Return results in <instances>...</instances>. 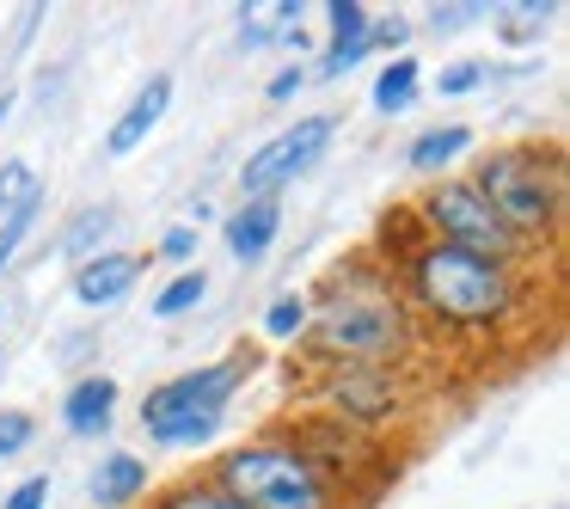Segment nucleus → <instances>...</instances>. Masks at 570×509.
I'll return each mask as SVG.
<instances>
[{"label":"nucleus","mask_w":570,"mask_h":509,"mask_svg":"<svg viewBox=\"0 0 570 509\" xmlns=\"http://www.w3.org/2000/svg\"><path fill=\"white\" fill-rule=\"evenodd\" d=\"M393 276L411 301L417 332L454 337V344H509L540 301V271H509L442 239H417L393 264Z\"/></svg>","instance_id":"nucleus-1"},{"label":"nucleus","mask_w":570,"mask_h":509,"mask_svg":"<svg viewBox=\"0 0 570 509\" xmlns=\"http://www.w3.org/2000/svg\"><path fill=\"white\" fill-rule=\"evenodd\" d=\"M307 337L301 362H381V369H417L430 337L411 320V301L399 276L374 258L368 246L337 258L320 283L307 288Z\"/></svg>","instance_id":"nucleus-2"},{"label":"nucleus","mask_w":570,"mask_h":509,"mask_svg":"<svg viewBox=\"0 0 570 509\" xmlns=\"http://www.w3.org/2000/svg\"><path fill=\"white\" fill-rule=\"evenodd\" d=\"M472 190L484 197V209L509 227L528 252H558L570 215V178H564V148L558 141H503L466 160Z\"/></svg>","instance_id":"nucleus-3"},{"label":"nucleus","mask_w":570,"mask_h":509,"mask_svg":"<svg viewBox=\"0 0 570 509\" xmlns=\"http://www.w3.org/2000/svg\"><path fill=\"white\" fill-rule=\"evenodd\" d=\"M258 374V350L234 344L222 362H197V369H178L166 381L148 386V399L136 405L141 435L154 448H173V454H197L215 448L234 418V399L246 393V381Z\"/></svg>","instance_id":"nucleus-4"},{"label":"nucleus","mask_w":570,"mask_h":509,"mask_svg":"<svg viewBox=\"0 0 570 509\" xmlns=\"http://www.w3.org/2000/svg\"><path fill=\"white\" fill-rule=\"evenodd\" d=\"M288 405H313L362 435H405L417 423L423 386L417 369H381V362H301Z\"/></svg>","instance_id":"nucleus-5"},{"label":"nucleus","mask_w":570,"mask_h":509,"mask_svg":"<svg viewBox=\"0 0 570 509\" xmlns=\"http://www.w3.org/2000/svg\"><path fill=\"white\" fill-rule=\"evenodd\" d=\"M264 430L283 435V442L295 448V454L307 460V467L320 472V479L332 484V491L344 497L350 509L374 503V497H381L386 484L399 479V454H393V442L350 430V423L325 418V411H313V405H283L271 423H264Z\"/></svg>","instance_id":"nucleus-6"},{"label":"nucleus","mask_w":570,"mask_h":509,"mask_svg":"<svg viewBox=\"0 0 570 509\" xmlns=\"http://www.w3.org/2000/svg\"><path fill=\"white\" fill-rule=\"evenodd\" d=\"M203 472H209L227 497H239L246 509H350L344 497L271 430H252L246 442L215 448Z\"/></svg>","instance_id":"nucleus-7"},{"label":"nucleus","mask_w":570,"mask_h":509,"mask_svg":"<svg viewBox=\"0 0 570 509\" xmlns=\"http://www.w3.org/2000/svg\"><path fill=\"white\" fill-rule=\"evenodd\" d=\"M411 222L423 227V239H442V246H460V252H479V258L491 264H509V271H540V252H528L515 234H509L503 222H497L491 209H484V197L466 185V178H435V185H423L417 197L405 203Z\"/></svg>","instance_id":"nucleus-8"},{"label":"nucleus","mask_w":570,"mask_h":509,"mask_svg":"<svg viewBox=\"0 0 570 509\" xmlns=\"http://www.w3.org/2000/svg\"><path fill=\"white\" fill-rule=\"evenodd\" d=\"M332 136H337V117H325V111L295 117L288 129H276L271 141H258L239 160V197H283L295 178H307L332 154Z\"/></svg>","instance_id":"nucleus-9"},{"label":"nucleus","mask_w":570,"mask_h":509,"mask_svg":"<svg viewBox=\"0 0 570 509\" xmlns=\"http://www.w3.org/2000/svg\"><path fill=\"white\" fill-rule=\"evenodd\" d=\"M56 411H62V430L75 435V442H105V435L117 430V411H124V386H117V374L87 369V374L68 381V393Z\"/></svg>","instance_id":"nucleus-10"},{"label":"nucleus","mask_w":570,"mask_h":509,"mask_svg":"<svg viewBox=\"0 0 570 509\" xmlns=\"http://www.w3.org/2000/svg\"><path fill=\"white\" fill-rule=\"evenodd\" d=\"M141 271H148V258H141V252H117V246H111V252H92L87 264H75V276H68V295H75V307L105 313V307H117V301L136 295Z\"/></svg>","instance_id":"nucleus-11"},{"label":"nucleus","mask_w":570,"mask_h":509,"mask_svg":"<svg viewBox=\"0 0 570 509\" xmlns=\"http://www.w3.org/2000/svg\"><path fill=\"white\" fill-rule=\"evenodd\" d=\"M148 491H154V472H148V454H136V448H105L99 467L87 472L92 509H141Z\"/></svg>","instance_id":"nucleus-12"},{"label":"nucleus","mask_w":570,"mask_h":509,"mask_svg":"<svg viewBox=\"0 0 570 509\" xmlns=\"http://www.w3.org/2000/svg\"><path fill=\"white\" fill-rule=\"evenodd\" d=\"M276 234H283V197H239L222 222V246L239 264H258L276 246Z\"/></svg>","instance_id":"nucleus-13"},{"label":"nucleus","mask_w":570,"mask_h":509,"mask_svg":"<svg viewBox=\"0 0 570 509\" xmlns=\"http://www.w3.org/2000/svg\"><path fill=\"white\" fill-rule=\"evenodd\" d=\"M166 111H173V75H148V87L117 111L111 136H105V154H111V160H129V154H136L141 141L166 124Z\"/></svg>","instance_id":"nucleus-14"},{"label":"nucleus","mask_w":570,"mask_h":509,"mask_svg":"<svg viewBox=\"0 0 570 509\" xmlns=\"http://www.w3.org/2000/svg\"><path fill=\"white\" fill-rule=\"evenodd\" d=\"M472 148H479V136H472V124H430L423 136H411L405 148V166L417 178H454L460 160H472Z\"/></svg>","instance_id":"nucleus-15"},{"label":"nucleus","mask_w":570,"mask_h":509,"mask_svg":"<svg viewBox=\"0 0 570 509\" xmlns=\"http://www.w3.org/2000/svg\"><path fill=\"white\" fill-rule=\"evenodd\" d=\"M558 7H564V0H503V7H491L484 26H491L497 43H509V50H533V43L546 38V26L558 19Z\"/></svg>","instance_id":"nucleus-16"},{"label":"nucleus","mask_w":570,"mask_h":509,"mask_svg":"<svg viewBox=\"0 0 570 509\" xmlns=\"http://www.w3.org/2000/svg\"><path fill=\"white\" fill-rule=\"evenodd\" d=\"M117 222H124V215H117L111 203H87V209H75V215H68V227L56 234V252H62L68 264H87L92 252H111Z\"/></svg>","instance_id":"nucleus-17"},{"label":"nucleus","mask_w":570,"mask_h":509,"mask_svg":"<svg viewBox=\"0 0 570 509\" xmlns=\"http://www.w3.org/2000/svg\"><path fill=\"white\" fill-rule=\"evenodd\" d=\"M295 26H307V7H301V0H258V7H239V43H246V50H264V43L283 50V38Z\"/></svg>","instance_id":"nucleus-18"},{"label":"nucleus","mask_w":570,"mask_h":509,"mask_svg":"<svg viewBox=\"0 0 570 509\" xmlns=\"http://www.w3.org/2000/svg\"><path fill=\"white\" fill-rule=\"evenodd\" d=\"M141 509H246V503H239V497H227L222 484L197 467V472H178V479L154 484Z\"/></svg>","instance_id":"nucleus-19"},{"label":"nucleus","mask_w":570,"mask_h":509,"mask_svg":"<svg viewBox=\"0 0 570 509\" xmlns=\"http://www.w3.org/2000/svg\"><path fill=\"white\" fill-rule=\"evenodd\" d=\"M417 92H423V62L417 56H386L381 75H374V87H368V105L381 117H399V111L417 105Z\"/></svg>","instance_id":"nucleus-20"},{"label":"nucleus","mask_w":570,"mask_h":509,"mask_svg":"<svg viewBox=\"0 0 570 509\" xmlns=\"http://www.w3.org/2000/svg\"><path fill=\"white\" fill-rule=\"evenodd\" d=\"M307 320H313V307H307V288H283L276 301H264V320H258V332L271 337V344H295V350H301V337H307Z\"/></svg>","instance_id":"nucleus-21"},{"label":"nucleus","mask_w":570,"mask_h":509,"mask_svg":"<svg viewBox=\"0 0 570 509\" xmlns=\"http://www.w3.org/2000/svg\"><path fill=\"white\" fill-rule=\"evenodd\" d=\"M203 295H209V271L190 264V271H173V283H160V295L148 301V313L154 320H185V313L203 307Z\"/></svg>","instance_id":"nucleus-22"},{"label":"nucleus","mask_w":570,"mask_h":509,"mask_svg":"<svg viewBox=\"0 0 570 509\" xmlns=\"http://www.w3.org/2000/svg\"><path fill=\"white\" fill-rule=\"evenodd\" d=\"M368 19H374L368 0H320L325 43H362V38H368Z\"/></svg>","instance_id":"nucleus-23"},{"label":"nucleus","mask_w":570,"mask_h":509,"mask_svg":"<svg viewBox=\"0 0 570 509\" xmlns=\"http://www.w3.org/2000/svg\"><path fill=\"white\" fill-rule=\"evenodd\" d=\"M491 19V0H448V7H430L423 13V31H435V38H460V31L484 26Z\"/></svg>","instance_id":"nucleus-24"},{"label":"nucleus","mask_w":570,"mask_h":509,"mask_svg":"<svg viewBox=\"0 0 570 509\" xmlns=\"http://www.w3.org/2000/svg\"><path fill=\"white\" fill-rule=\"evenodd\" d=\"M43 209H50V190H38V197H26L13 215H7V222H0V271H7V264L19 258V246L31 239V227H38V215H43Z\"/></svg>","instance_id":"nucleus-25"},{"label":"nucleus","mask_w":570,"mask_h":509,"mask_svg":"<svg viewBox=\"0 0 570 509\" xmlns=\"http://www.w3.org/2000/svg\"><path fill=\"white\" fill-rule=\"evenodd\" d=\"M197 252H203V227H190V222H173L160 239H154V258L173 264V271H190V264H197Z\"/></svg>","instance_id":"nucleus-26"},{"label":"nucleus","mask_w":570,"mask_h":509,"mask_svg":"<svg viewBox=\"0 0 570 509\" xmlns=\"http://www.w3.org/2000/svg\"><path fill=\"white\" fill-rule=\"evenodd\" d=\"M26 448H38V418L26 405H0V460H19Z\"/></svg>","instance_id":"nucleus-27"},{"label":"nucleus","mask_w":570,"mask_h":509,"mask_svg":"<svg viewBox=\"0 0 570 509\" xmlns=\"http://www.w3.org/2000/svg\"><path fill=\"white\" fill-rule=\"evenodd\" d=\"M491 87V62H479V56H466V62H448L442 75H435V92L442 99H466V92Z\"/></svg>","instance_id":"nucleus-28"},{"label":"nucleus","mask_w":570,"mask_h":509,"mask_svg":"<svg viewBox=\"0 0 570 509\" xmlns=\"http://www.w3.org/2000/svg\"><path fill=\"white\" fill-rule=\"evenodd\" d=\"M38 190H43V178L31 173V160H7L0 166V222H7L26 197H38Z\"/></svg>","instance_id":"nucleus-29"},{"label":"nucleus","mask_w":570,"mask_h":509,"mask_svg":"<svg viewBox=\"0 0 570 509\" xmlns=\"http://www.w3.org/2000/svg\"><path fill=\"white\" fill-rule=\"evenodd\" d=\"M405 38H411V19L405 13H374L368 19V56L374 50H393L399 56V50H405Z\"/></svg>","instance_id":"nucleus-30"},{"label":"nucleus","mask_w":570,"mask_h":509,"mask_svg":"<svg viewBox=\"0 0 570 509\" xmlns=\"http://www.w3.org/2000/svg\"><path fill=\"white\" fill-rule=\"evenodd\" d=\"M50 472H26V479L13 484V491L0 497V509H50Z\"/></svg>","instance_id":"nucleus-31"},{"label":"nucleus","mask_w":570,"mask_h":509,"mask_svg":"<svg viewBox=\"0 0 570 509\" xmlns=\"http://www.w3.org/2000/svg\"><path fill=\"white\" fill-rule=\"evenodd\" d=\"M307 80H313V75H307V62H283L271 80H264V99H271V105H288L301 87H307Z\"/></svg>","instance_id":"nucleus-32"},{"label":"nucleus","mask_w":570,"mask_h":509,"mask_svg":"<svg viewBox=\"0 0 570 509\" xmlns=\"http://www.w3.org/2000/svg\"><path fill=\"white\" fill-rule=\"evenodd\" d=\"M13 105H19V92L7 87V92H0V129H7V117H13Z\"/></svg>","instance_id":"nucleus-33"}]
</instances>
